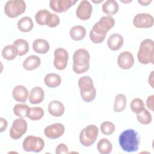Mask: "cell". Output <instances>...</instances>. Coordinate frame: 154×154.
Masks as SVG:
<instances>
[{"label":"cell","instance_id":"14","mask_svg":"<svg viewBox=\"0 0 154 154\" xmlns=\"http://www.w3.org/2000/svg\"><path fill=\"white\" fill-rule=\"evenodd\" d=\"M117 64L122 69H129L134 64V58L132 53L128 51L121 52L117 58Z\"/></svg>","mask_w":154,"mask_h":154},{"label":"cell","instance_id":"41","mask_svg":"<svg viewBox=\"0 0 154 154\" xmlns=\"http://www.w3.org/2000/svg\"><path fill=\"white\" fill-rule=\"evenodd\" d=\"M138 2L142 5H147L152 2V1H138Z\"/></svg>","mask_w":154,"mask_h":154},{"label":"cell","instance_id":"40","mask_svg":"<svg viewBox=\"0 0 154 154\" xmlns=\"http://www.w3.org/2000/svg\"><path fill=\"white\" fill-rule=\"evenodd\" d=\"M153 71H152L149 76V83L150 84V85L152 86V87H153Z\"/></svg>","mask_w":154,"mask_h":154},{"label":"cell","instance_id":"24","mask_svg":"<svg viewBox=\"0 0 154 154\" xmlns=\"http://www.w3.org/2000/svg\"><path fill=\"white\" fill-rule=\"evenodd\" d=\"M44 82L48 87L55 88L61 84V76L57 73H49L45 76Z\"/></svg>","mask_w":154,"mask_h":154},{"label":"cell","instance_id":"36","mask_svg":"<svg viewBox=\"0 0 154 154\" xmlns=\"http://www.w3.org/2000/svg\"><path fill=\"white\" fill-rule=\"evenodd\" d=\"M60 17L57 14L49 13L46 19V25L50 28H54L60 24Z\"/></svg>","mask_w":154,"mask_h":154},{"label":"cell","instance_id":"27","mask_svg":"<svg viewBox=\"0 0 154 154\" xmlns=\"http://www.w3.org/2000/svg\"><path fill=\"white\" fill-rule=\"evenodd\" d=\"M97 149L101 154H109L112 152V146L108 139L102 138L97 143Z\"/></svg>","mask_w":154,"mask_h":154},{"label":"cell","instance_id":"12","mask_svg":"<svg viewBox=\"0 0 154 154\" xmlns=\"http://www.w3.org/2000/svg\"><path fill=\"white\" fill-rule=\"evenodd\" d=\"M65 131L63 124L57 123L46 126L44 130L45 136L50 139H56L61 137Z\"/></svg>","mask_w":154,"mask_h":154},{"label":"cell","instance_id":"29","mask_svg":"<svg viewBox=\"0 0 154 154\" xmlns=\"http://www.w3.org/2000/svg\"><path fill=\"white\" fill-rule=\"evenodd\" d=\"M44 116V111L41 107H29L26 117L31 120H38Z\"/></svg>","mask_w":154,"mask_h":154},{"label":"cell","instance_id":"28","mask_svg":"<svg viewBox=\"0 0 154 154\" xmlns=\"http://www.w3.org/2000/svg\"><path fill=\"white\" fill-rule=\"evenodd\" d=\"M126 97L123 94H118L116 95L114 103V111L116 112L123 111L126 108Z\"/></svg>","mask_w":154,"mask_h":154},{"label":"cell","instance_id":"31","mask_svg":"<svg viewBox=\"0 0 154 154\" xmlns=\"http://www.w3.org/2000/svg\"><path fill=\"white\" fill-rule=\"evenodd\" d=\"M16 55L17 54L13 45H7L2 49V56L7 60H13L16 58Z\"/></svg>","mask_w":154,"mask_h":154},{"label":"cell","instance_id":"3","mask_svg":"<svg viewBox=\"0 0 154 154\" xmlns=\"http://www.w3.org/2000/svg\"><path fill=\"white\" fill-rule=\"evenodd\" d=\"M137 57L141 64H154V42L152 39L147 38L141 42Z\"/></svg>","mask_w":154,"mask_h":154},{"label":"cell","instance_id":"23","mask_svg":"<svg viewBox=\"0 0 154 154\" xmlns=\"http://www.w3.org/2000/svg\"><path fill=\"white\" fill-rule=\"evenodd\" d=\"M119 6L117 1L114 0L106 1L102 6V11L107 14L113 15L117 13L119 11Z\"/></svg>","mask_w":154,"mask_h":154},{"label":"cell","instance_id":"25","mask_svg":"<svg viewBox=\"0 0 154 154\" xmlns=\"http://www.w3.org/2000/svg\"><path fill=\"white\" fill-rule=\"evenodd\" d=\"M17 28L18 29L23 32H27L32 30L34 26V23L32 22V19L30 17L25 16L22 17L17 22Z\"/></svg>","mask_w":154,"mask_h":154},{"label":"cell","instance_id":"17","mask_svg":"<svg viewBox=\"0 0 154 154\" xmlns=\"http://www.w3.org/2000/svg\"><path fill=\"white\" fill-rule=\"evenodd\" d=\"M28 96V91L23 85H17L13 90V97L14 99L17 102H25Z\"/></svg>","mask_w":154,"mask_h":154},{"label":"cell","instance_id":"21","mask_svg":"<svg viewBox=\"0 0 154 154\" xmlns=\"http://www.w3.org/2000/svg\"><path fill=\"white\" fill-rule=\"evenodd\" d=\"M13 46L15 49L17 55L22 56L25 55L29 51V44L27 41L24 39L19 38L16 40Z\"/></svg>","mask_w":154,"mask_h":154},{"label":"cell","instance_id":"19","mask_svg":"<svg viewBox=\"0 0 154 154\" xmlns=\"http://www.w3.org/2000/svg\"><path fill=\"white\" fill-rule=\"evenodd\" d=\"M96 24L102 30L107 32L114 27L115 25V20L111 16H104L102 17L96 23Z\"/></svg>","mask_w":154,"mask_h":154},{"label":"cell","instance_id":"35","mask_svg":"<svg viewBox=\"0 0 154 154\" xmlns=\"http://www.w3.org/2000/svg\"><path fill=\"white\" fill-rule=\"evenodd\" d=\"M101 132L106 135L112 134L115 131V125L111 122L106 121L103 122L100 125Z\"/></svg>","mask_w":154,"mask_h":154},{"label":"cell","instance_id":"2","mask_svg":"<svg viewBox=\"0 0 154 154\" xmlns=\"http://www.w3.org/2000/svg\"><path fill=\"white\" fill-rule=\"evenodd\" d=\"M90 55L85 49H78L75 51L73 55V71L81 74L86 72L90 67Z\"/></svg>","mask_w":154,"mask_h":154},{"label":"cell","instance_id":"30","mask_svg":"<svg viewBox=\"0 0 154 154\" xmlns=\"http://www.w3.org/2000/svg\"><path fill=\"white\" fill-rule=\"evenodd\" d=\"M138 121L143 125H148L152 122V116L146 109H144L141 112L137 114Z\"/></svg>","mask_w":154,"mask_h":154},{"label":"cell","instance_id":"1","mask_svg":"<svg viewBox=\"0 0 154 154\" xmlns=\"http://www.w3.org/2000/svg\"><path fill=\"white\" fill-rule=\"evenodd\" d=\"M140 142L139 134L132 129L123 131L119 137L120 146L123 151L134 152L138 150Z\"/></svg>","mask_w":154,"mask_h":154},{"label":"cell","instance_id":"39","mask_svg":"<svg viewBox=\"0 0 154 154\" xmlns=\"http://www.w3.org/2000/svg\"><path fill=\"white\" fill-rule=\"evenodd\" d=\"M0 122H1L0 131H1V132H3L4 131H5L7 129L8 123H7V120L5 119L2 118V117L0 119Z\"/></svg>","mask_w":154,"mask_h":154},{"label":"cell","instance_id":"20","mask_svg":"<svg viewBox=\"0 0 154 154\" xmlns=\"http://www.w3.org/2000/svg\"><path fill=\"white\" fill-rule=\"evenodd\" d=\"M41 60L37 55H32L25 58L23 63V67L26 70H32L40 65Z\"/></svg>","mask_w":154,"mask_h":154},{"label":"cell","instance_id":"22","mask_svg":"<svg viewBox=\"0 0 154 154\" xmlns=\"http://www.w3.org/2000/svg\"><path fill=\"white\" fill-rule=\"evenodd\" d=\"M49 44L45 39L38 38L32 43L33 50L38 54H45L49 50Z\"/></svg>","mask_w":154,"mask_h":154},{"label":"cell","instance_id":"15","mask_svg":"<svg viewBox=\"0 0 154 154\" xmlns=\"http://www.w3.org/2000/svg\"><path fill=\"white\" fill-rule=\"evenodd\" d=\"M124 43V39L123 37L118 34H112L107 40V45L108 48L112 51H117L120 49Z\"/></svg>","mask_w":154,"mask_h":154},{"label":"cell","instance_id":"32","mask_svg":"<svg viewBox=\"0 0 154 154\" xmlns=\"http://www.w3.org/2000/svg\"><path fill=\"white\" fill-rule=\"evenodd\" d=\"M29 106L26 104L23 103H18L15 105L13 107V112L15 116L23 118L26 117L27 111L29 109Z\"/></svg>","mask_w":154,"mask_h":154},{"label":"cell","instance_id":"18","mask_svg":"<svg viewBox=\"0 0 154 154\" xmlns=\"http://www.w3.org/2000/svg\"><path fill=\"white\" fill-rule=\"evenodd\" d=\"M64 105L58 100H52L48 105V111L54 117H60L64 112Z\"/></svg>","mask_w":154,"mask_h":154},{"label":"cell","instance_id":"38","mask_svg":"<svg viewBox=\"0 0 154 154\" xmlns=\"http://www.w3.org/2000/svg\"><path fill=\"white\" fill-rule=\"evenodd\" d=\"M153 100H154V95L152 94L151 96L147 97L146 100L147 107L151 111H153Z\"/></svg>","mask_w":154,"mask_h":154},{"label":"cell","instance_id":"16","mask_svg":"<svg viewBox=\"0 0 154 154\" xmlns=\"http://www.w3.org/2000/svg\"><path fill=\"white\" fill-rule=\"evenodd\" d=\"M45 97L43 90L40 87L32 88L29 94V101L32 104H38L41 103Z\"/></svg>","mask_w":154,"mask_h":154},{"label":"cell","instance_id":"10","mask_svg":"<svg viewBox=\"0 0 154 154\" xmlns=\"http://www.w3.org/2000/svg\"><path fill=\"white\" fill-rule=\"evenodd\" d=\"M153 17L149 13H138L133 19L134 25L138 28H149L153 26Z\"/></svg>","mask_w":154,"mask_h":154},{"label":"cell","instance_id":"4","mask_svg":"<svg viewBox=\"0 0 154 154\" xmlns=\"http://www.w3.org/2000/svg\"><path fill=\"white\" fill-rule=\"evenodd\" d=\"M78 85L80 88L81 98L84 101L90 102L95 99L96 91L90 77L88 76L81 77L78 81Z\"/></svg>","mask_w":154,"mask_h":154},{"label":"cell","instance_id":"37","mask_svg":"<svg viewBox=\"0 0 154 154\" xmlns=\"http://www.w3.org/2000/svg\"><path fill=\"white\" fill-rule=\"evenodd\" d=\"M55 153L56 154H66L69 153V149L65 144L60 143L57 146Z\"/></svg>","mask_w":154,"mask_h":154},{"label":"cell","instance_id":"7","mask_svg":"<svg viewBox=\"0 0 154 154\" xmlns=\"http://www.w3.org/2000/svg\"><path fill=\"white\" fill-rule=\"evenodd\" d=\"M45 146L44 140L39 137L27 136L23 141V149L26 152H41Z\"/></svg>","mask_w":154,"mask_h":154},{"label":"cell","instance_id":"8","mask_svg":"<svg viewBox=\"0 0 154 154\" xmlns=\"http://www.w3.org/2000/svg\"><path fill=\"white\" fill-rule=\"evenodd\" d=\"M27 122L23 118L14 120L10 130V136L14 140L20 138L27 131Z\"/></svg>","mask_w":154,"mask_h":154},{"label":"cell","instance_id":"13","mask_svg":"<svg viewBox=\"0 0 154 154\" xmlns=\"http://www.w3.org/2000/svg\"><path fill=\"white\" fill-rule=\"evenodd\" d=\"M77 1L73 0H51L49 5L51 8L57 13L65 12L73 6Z\"/></svg>","mask_w":154,"mask_h":154},{"label":"cell","instance_id":"33","mask_svg":"<svg viewBox=\"0 0 154 154\" xmlns=\"http://www.w3.org/2000/svg\"><path fill=\"white\" fill-rule=\"evenodd\" d=\"M131 109L133 112L136 114L143 111L144 108V103L142 99L140 98H135L131 102Z\"/></svg>","mask_w":154,"mask_h":154},{"label":"cell","instance_id":"5","mask_svg":"<svg viewBox=\"0 0 154 154\" xmlns=\"http://www.w3.org/2000/svg\"><path fill=\"white\" fill-rule=\"evenodd\" d=\"M26 3L23 0L8 1L4 6L5 14L9 17L14 18L25 11Z\"/></svg>","mask_w":154,"mask_h":154},{"label":"cell","instance_id":"34","mask_svg":"<svg viewBox=\"0 0 154 154\" xmlns=\"http://www.w3.org/2000/svg\"><path fill=\"white\" fill-rule=\"evenodd\" d=\"M49 13L50 12L46 9L38 11L35 15V19L36 22L39 25H46V19Z\"/></svg>","mask_w":154,"mask_h":154},{"label":"cell","instance_id":"9","mask_svg":"<svg viewBox=\"0 0 154 154\" xmlns=\"http://www.w3.org/2000/svg\"><path fill=\"white\" fill-rule=\"evenodd\" d=\"M54 55V66L55 69L59 70L65 69L69 59L68 52L64 48H58L55 50Z\"/></svg>","mask_w":154,"mask_h":154},{"label":"cell","instance_id":"26","mask_svg":"<svg viewBox=\"0 0 154 154\" xmlns=\"http://www.w3.org/2000/svg\"><path fill=\"white\" fill-rule=\"evenodd\" d=\"M70 36L75 41H79L82 40L86 34V30L85 28L81 25H77L72 27L70 29Z\"/></svg>","mask_w":154,"mask_h":154},{"label":"cell","instance_id":"11","mask_svg":"<svg viewBox=\"0 0 154 154\" xmlns=\"http://www.w3.org/2000/svg\"><path fill=\"white\" fill-rule=\"evenodd\" d=\"M93 10L92 5L87 0L81 1L76 10V16L82 20L89 19L91 16Z\"/></svg>","mask_w":154,"mask_h":154},{"label":"cell","instance_id":"6","mask_svg":"<svg viewBox=\"0 0 154 154\" xmlns=\"http://www.w3.org/2000/svg\"><path fill=\"white\" fill-rule=\"evenodd\" d=\"M98 134V128L94 125H90L81 131L79 134L80 143L84 146H90L95 142Z\"/></svg>","mask_w":154,"mask_h":154}]
</instances>
